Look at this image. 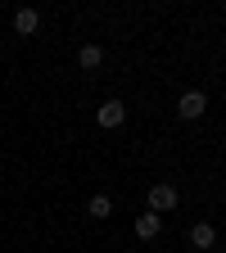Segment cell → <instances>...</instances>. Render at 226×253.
<instances>
[{"label":"cell","instance_id":"cell-1","mask_svg":"<svg viewBox=\"0 0 226 253\" xmlns=\"http://www.w3.org/2000/svg\"><path fill=\"white\" fill-rule=\"evenodd\" d=\"M168 208H177V185H172V181L149 185V212H158V217H163Z\"/></svg>","mask_w":226,"mask_h":253},{"label":"cell","instance_id":"cell-2","mask_svg":"<svg viewBox=\"0 0 226 253\" xmlns=\"http://www.w3.org/2000/svg\"><path fill=\"white\" fill-rule=\"evenodd\" d=\"M177 113H181L185 122H195V118H204V113H208V95H204V90H185L181 100H177Z\"/></svg>","mask_w":226,"mask_h":253},{"label":"cell","instance_id":"cell-3","mask_svg":"<svg viewBox=\"0 0 226 253\" xmlns=\"http://www.w3.org/2000/svg\"><path fill=\"white\" fill-rule=\"evenodd\" d=\"M95 118H100V126H109V131H113V126H122V122H127V104H122V100H104Z\"/></svg>","mask_w":226,"mask_h":253},{"label":"cell","instance_id":"cell-4","mask_svg":"<svg viewBox=\"0 0 226 253\" xmlns=\"http://www.w3.org/2000/svg\"><path fill=\"white\" fill-rule=\"evenodd\" d=\"M190 244H195L199 253H208V249L217 244V231H213V221H195V226H190Z\"/></svg>","mask_w":226,"mask_h":253},{"label":"cell","instance_id":"cell-5","mask_svg":"<svg viewBox=\"0 0 226 253\" xmlns=\"http://www.w3.org/2000/svg\"><path fill=\"white\" fill-rule=\"evenodd\" d=\"M158 231H163V217H158V212L136 217V240H158Z\"/></svg>","mask_w":226,"mask_h":253},{"label":"cell","instance_id":"cell-6","mask_svg":"<svg viewBox=\"0 0 226 253\" xmlns=\"http://www.w3.org/2000/svg\"><path fill=\"white\" fill-rule=\"evenodd\" d=\"M37 27H41V14L37 9H18L14 14V32H18V37H32Z\"/></svg>","mask_w":226,"mask_h":253},{"label":"cell","instance_id":"cell-7","mask_svg":"<svg viewBox=\"0 0 226 253\" xmlns=\"http://www.w3.org/2000/svg\"><path fill=\"white\" fill-rule=\"evenodd\" d=\"M77 63H82L86 73L100 68V63H104V50H100V45H82V50H77Z\"/></svg>","mask_w":226,"mask_h":253},{"label":"cell","instance_id":"cell-8","mask_svg":"<svg viewBox=\"0 0 226 253\" xmlns=\"http://www.w3.org/2000/svg\"><path fill=\"white\" fill-rule=\"evenodd\" d=\"M86 212H90V217H100V221H104V217L113 212V199H109V195H95V199L86 204Z\"/></svg>","mask_w":226,"mask_h":253}]
</instances>
